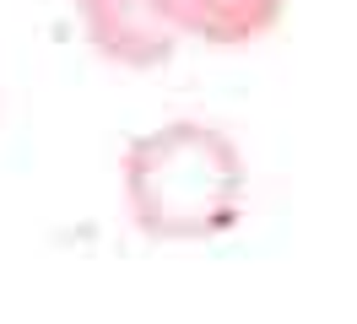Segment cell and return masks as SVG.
<instances>
[{"label":"cell","mask_w":357,"mask_h":324,"mask_svg":"<svg viewBox=\"0 0 357 324\" xmlns=\"http://www.w3.org/2000/svg\"><path fill=\"white\" fill-rule=\"evenodd\" d=\"M76 22L92 54L119 70H157L178 54V38L152 0H76Z\"/></svg>","instance_id":"obj_2"},{"label":"cell","mask_w":357,"mask_h":324,"mask_svg":"<svg viewBox=\"0 0 357 324\" xmlns=\"http://www.w3.org/2000/svg\"><path fill=\"white\" fill-rule=\"evenodd\" d=\"M152 11L168 22L178 43H206V49H244L271 38L287 0H152Z\"/></svg>","instance_id":"obj_3"},{"label":"cell","mask_w":357,"mask_h":324,"mask_svg":"<svg viewBox=\"0 0 357 324\" xmlns=\"http://www.w3.org/2000/svg\"><path fill=\"white\" fill-rule=\"evenodd\" d=\"M125 216L152 243H201L227 233L249 200V162L211 119H168L119 157Z\"/></svg>","instance_id":"obj_1"}]
</instances>
